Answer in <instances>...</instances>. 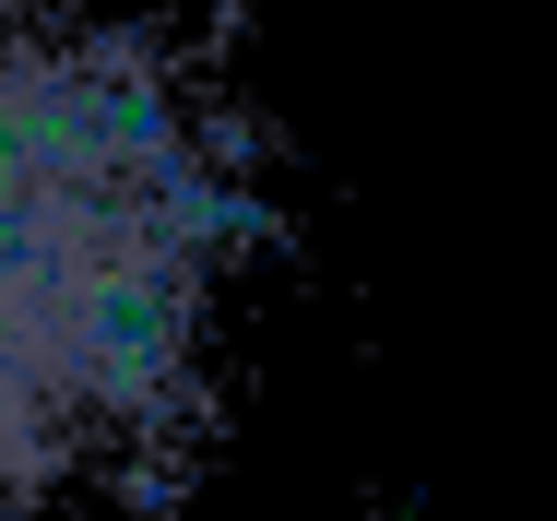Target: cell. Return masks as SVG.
<instances>
[{
  "instance_id": "cell-1",
  "label": "cell",
  "mask_w": 557,
  "mask_h": 521,
  "mask_svg": "<svg viewBox=\"0 0 557 521\" xmlns=\"http://www.w3.org/2000/svg\"><path fill=\"white\" fill-rule=\"evenodd\" d=\"M261 237L249 119L178 36L0 12V498L166 486Z\"/></svg>"
}]
</instances>
